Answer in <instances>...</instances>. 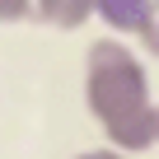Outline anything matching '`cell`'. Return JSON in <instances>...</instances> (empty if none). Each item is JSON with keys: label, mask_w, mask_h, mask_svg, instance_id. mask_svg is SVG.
I'll return each instance as SVG.
<instances>
[{"label": "cell", "mask_w": 159, "mask_h": 159, "mask_svg": "<svg viewBox=\"0 0 159 159\" xmlns=\"http://www.w3.org/2000/svg\"><path fill=\"white\" fill-rule=\"evenodd\" d=\"M42 10H47L52 19H61V24H75L80 14L89 10V0H42Z\"/></svg>", "instance_id": "1"}, {"label": "cell", "mask_w": 159, "mask_h": 159, "mask_svg": "<svg viewBox=\"0 0 159 159\" xmlns=\"http://www.w3.org/2000/svg\"><path fill=\"white\" fill-rule=\"evenodd\" d=\"M131 10H136V0H108V14H112V19H122V24H126V14H131Z\"/></svg>", "instance_id": "2"}, {"label": "cell", "mask_w": 159, "mask_h": 159, "mask_svg": "<svg viewBox=\"0 0 159 159\" xmlns=\"http://www.w3.org/2000/svg\"><path fill=\"white\" fill-rule=\"evenodd\" d=\"M24 5H28V0H0V19H14V14H24Z\"/></svg>", "instance_id": "3"}]
</instances>
